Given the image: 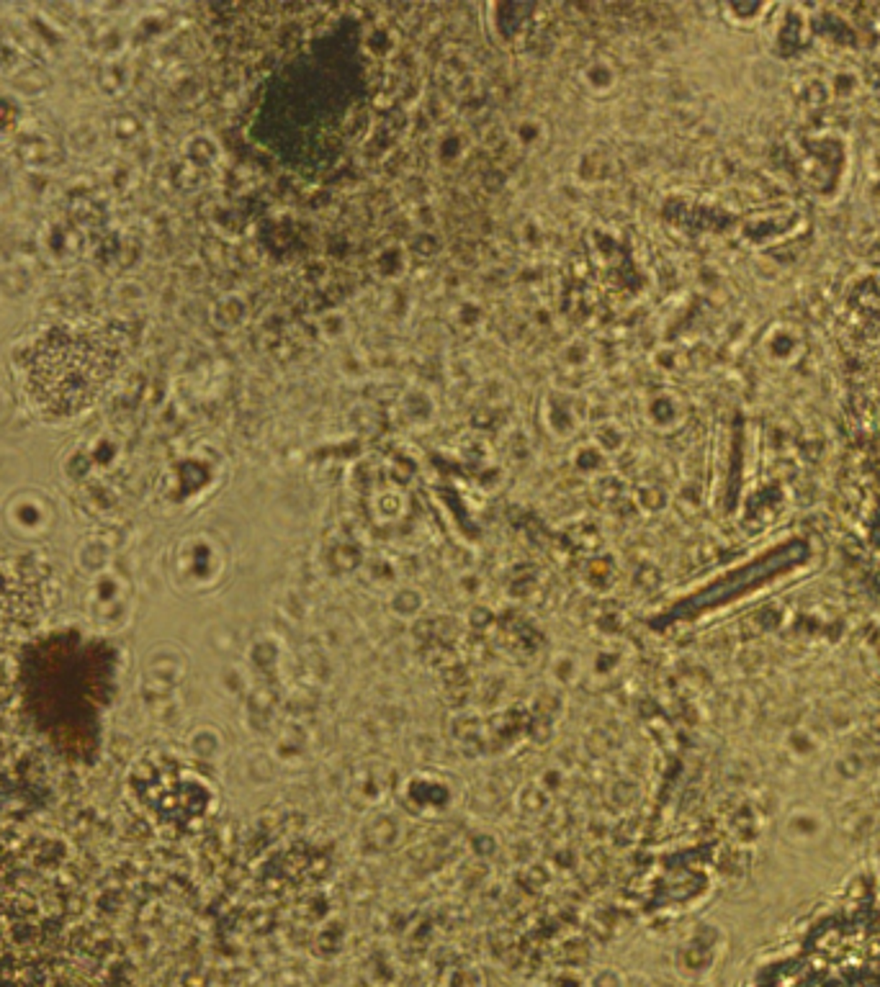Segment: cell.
<instances>
[{"instance_id": "6da1fadb", "label": "cell", "mask_w": 880, "mask_h": 987, "mask_svg": "<svg viewBox=\"0 0 880 987\" xmlns=\"http://www.w3.org/2000/svg\"><path fill=\"white\" fill-rule=\"evenodd\" d=\"M579 80H582V86L587 87L592 96H606V93H610V90L616 87L618 75H616V67H613L607 59H590V62L582 67V72H579Z\"/></svg>"}]
</instances>
